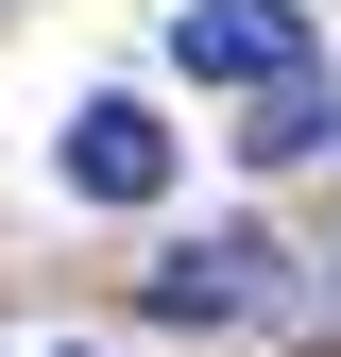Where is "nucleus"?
<instances>
[{
    "instance_id": "2",
    "label": "nucleus",
    "mask_w": 341,
    "mask_h": 357,
    "mask_svg": "<svg viewBox=\"0 0 341 357\" xmlns=\"http://www.w3.org/2000/svg\"><path fill=\"white\" fill-rule=\"evenodd\" d=\"M68 188H85V204H154V188H170V119L85 102V119H68Z\"/></svg>"
},
{
    "instance_id": "4",
    "label": "nucleus",
    "mask_w": 341,
    "mask_h": 357,
    "mask_svg": "<svg viewBox=\"0 0 341 357\" xmlns=\"http://www.w3.org/2000/svg\"><path fill=\"white\" fill-rule=\"evenodd\" d=\"M324 137H341V102H324V68H307V52H290L273 85H256V119H239V170H307Z\"/></svg>"
},
{
    "instance_id": "3",
    "label": "nucleus",
    "mask_w": 341,
    "mask_h": 357,
    "mask_svg": "<svg viewBox=\"0 0 341 357\" xmlns=\"http://www.w3.org/2000/svg\"><path fill=\"white\" fill-rule=\"evenodd\" d=\"M170 52H188L205 85H273L290 52H307V17H290V0H205V17L170 34Z\"/></svg>"
},
{
    "instance_id": "1",
    "label": "nucleus",
    "mask_w": 341,
    "mask_h": 357,
    "mask_svg": "<svg viewBox=\"0 0 341 357\" xmlns=\"http://www.w3.org/2000/svg\"><path fill=\"white\" fill-rule=\"evenodd\" d=\"M290 289V255H256V238H188L154 273V324H239V306H273Z\"/></svg>"
}]
</instances>
